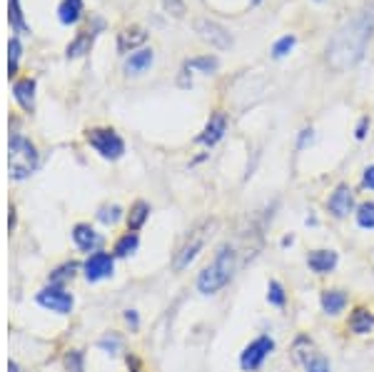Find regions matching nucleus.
Here are the masks:
<instances>
[{
  "instance_id": "nucleus-15",
  "label": "nucleus",
  "mask_w": 374,
  "mask_h": 372,
  "mask_svg": "<svg viewBox=\"0 0 374 372\" xmlns=\"http://www.w3.org/2000/svg\"><path fill=\"white\" fill-rule=\"evenodd\" d=\"M73 240H75V245L83 252H93L97 245H100V235H97L90 225H83V223L73 227Z\"/></svg>"
},
{
  "instance_id": "nucleus-16",
  "label": "nucleus",
  "mask_w": 374,
  "mask_h": 372,
  "mask_svg": "<svg viewBox=\"0 0 374 372\" xmlns=\"http://www.w3.org/2000/svg\"><path fill=\"white\" fill-rule=\"evenodd\" d=\"M349 330L357 335H367L374 330V313L367 308H355L349 315Z\"/></svg>"
},
{
  "instance_id": "nucleus-24",
  "label": "nucleus",
  "mask_w": 374,
  "mask_h": 372,
  "mask_svg": "<svg viewBox=\"0 0 374 372\" xmlns=\"http://www.w3.org/2000/svg\"><path fill=\"white\" fill-rule=\"evenodd\" d=\"M138 235L135 232H125L118 243H115V255L118 257H127V255H133L135 250H138Z\"/></svg>"
},
{
  "instance_id": "nucleus-26",
  "label": "nucleus",
  "mask_w": 374,
  "mask_h": 372,
  "mask_svg": "<svg viewBox=\"0 0 374 372\" xmlns=\"http://www.w3.org/2000/svg\"><path fill=\"white\" fill-rule=\"evenodd\" d=\"M217 65H220V60L215 58V55H203V58H192L187 60V68H195V71H203V73H215Z\"/></svg>"
},
{
  "instance_id": "nucleus-32",
  "label": "nucleus",
  "mask_w": 374,
  "mask_h": 372,
  "mask_svg": "<svg viewBox=\"0 0 374 372\" xmlns=\"http://www.w3.org/2000/svg\"><path fill=\"white\" fill-rule=\"evenodd\" d=\"M292 48H294V35H285V38H279L277 43H274L272 55H274V58H285Z\"/></svg>"
},
{
  "instance_id": "nucleus-27",
  "label": "nucleus",
  "mask_w": 374,
  "mask_h": 372,
  "mask_svg": "<svg viewBox=\"0 0 374 372\" xmlns=\"http://www.w3.org/2000/svg\"><path fill=\"white\" fill-rule=\"evenodd\" d=\"M357 225L374 230V203H362V205L357 207Z\"/></svg>"
},
{
  "instance_id": "nucleus-37",
  "label": "nucleus",
  "mask_w": 374,
  "mask_h": 372,
  "mask_svg": "<svg viewBox=\"0 0 374 372\" xmlns=\"http://www.w3.org/2000/svg\"><path fill=\"white\" fill-rule=\"evenodd\" d=\"M8 225H10V230H13V225H15V210L10 207V218H8Z\"/></svg>"
},
{
  "instance_id": "nucleus-30",
  "label": "nucleus",
  "mask_w": 374,
  "mask_h": 372,
  "mask_svg": "<svg viewBox=\"0 0 374 372\" xmlns=\"http://www.w3.org/2000/svg\"><path fill=\"white\" fill-rule=\"evenodd\" d=\"M122 218V210L118 205H105V207H100V212H97V220H100L102 225H115L118 220Z\"/></svg>"
},
{
  "instance_id": "nucleus-20",
  "label": "nucleus",
  "mask_w": 374,
  "mask_h": 372,
  "mask_svg": "<svg viewBox=\"0 0 374 372\" xmlns=\"http://www.w3.org/2000/svg\"><path fill=\"white\" fill-rule=\"evenodd\" d=\"M80 13H83V0H63L60 8H57V18H60L63 26H73V23H77Z\"/></svg>"
},
{
  "instance_id": "nucleus-10",
  "label": "nucleus",
  "mask_w": 374,
  "mask_h": 372,
  "mask_svg": "<svg viewBox=\"0 0 374 372\" xmlns=\"http://www.w3.org/2000/svg\"><path fill=\"white\" fill-rule=\"evenodd\" d=\"M203 245H205V232L203 230L190 232V240L183 245V250L178 252V257H175V265H172V268L178 270V272H180V270H185L197 257V252L203 250Z\"/></svg>"
},
{
  "instance_id": "nucleus-9",
  "label": "nucleus",
  "mask_w": 374,
  "mask_h": 372,
  "mask_svg": "<svg viewBox=\"0 0 374 372\" xmlns=\"http://www.w3.org/2000/svg\"><path fill=\"white\" fill-rule=\"evenodd\" d=\"M327 207H330V212L335 218H347L349 212H352V207H355V193H352V187L347 185L337 187L335 193L330 195V200H327Z\"/></svg>"
},
{
  "instance_id": "nucleus-29",
  "label": "nucleus",
  "mask_w": 374,
  "mask_h": 372,
  "mask_svg": "<svg viewBox=\"0 0 374 372\" xmlns=\"http://www.w3.org/2000/svg\"><path fill=\"white\" fill-rule=\"evenodd\" d=\"M267 300L272 302V305H277V308H282L287 302L285 288H282L277 280H270V285H267Z\"/></svg>"
},
{
  "instance_id": "nucleus-18",
  "label": "nucleus",
  "mask_w": 374,
  "mask_h": 372,
  "mask_svg": "<svg viewBox=\"0 0 374 372\" xmlns=\"http://www.w3.org/2000/svg\"><path fill=\"white\" fill-rule=\"evenodd\" d=\"M347 292L344 290H324L322 292V310L327 315H339L344 308H347Z\"/></svg>"
},
{
  "instance_id": "nucleus-11",
  "label": "nucleus",
  "mask_w": 374,
  "mask_h": 372,
  "mask_svg": "<svg viewBox=\"0 0 374 372\" xmlns=\"http://www.w3.org/2000/svg\"><path fill=\"white\" fill-rule=\"evenodd\" d=\"M227 133V118H225V113H215V115L209 118L207 125H205L203 135L197 138V142H203V145H215V142L222 140V135Z\"/></svg>"
},
{
  "instance_id": "nucleus-3",
  "label": "nucleus",
  "mask_w": 374,
  "mask_h": 372,
  "mask_svg": "<svg viewBox=\"0 0 374 372\" xmlns=\"http://www.w3.org/2000/svg\"><path fill=\"white\" fill-rule=\"evenodd\" d=\"M8 167H10V178L26 180L35 173L38 167V150L28 138L13 135L10 145H8Z\"/></svg>"
},
{
  "instance_id": "nucleus-31",
  "label": "nucleus",
  "mask_w": 374,
  "mask_h": 372,
  "mask_svg": "<svg viewBox=\"0 0 374 372\" xmlns=\"http://www.w3.org/2000/svg\"><path fill=\"white\" fill-rule=\"evenodd\" d=\"M65 370L83 372V353H80V350H70V353L65 355Z\"/></svg>"
},
{
  "instance_id": "nucleus-12",
  "label": "nucleus",
  "mask_w": 374,
  "mask_h": 372,
  "mask_svg": "<svg viewBox=\"0 0 374 372\" xmlns=\"http://www.w3.org/2000/svg\"><path fill=\"white\" fill-rule=\"evenodd\" d=\"M297 353V360L305 365V372H332V365L330 360L324 357L322 353H317V350H312V342L307 345V350L302 353V350H294Z\"/></svg>"
},
{
  "instance_id": "nucleus-25",
  "label": "nucleus",
  "mask_w": 374,
  "mask_h": 372,
  "mask_svg": "<svg viewBox=\"0 0 374 372\" xmlns=\"http://www.w3.org/2000/svg\"><path fill=\"white\" fill-rule=\"evenodd\" d=\"M20 55H23V45H20L18 38H10L8 40V75H15V73H18Z\"/></svg>"
},
{
  "instance_id": "nucleus-22",
  "label": "nucleus",
  "mask_w": 374,
  "mask_h": 372,
  "mask_svg": "<svg viewBox=\"0 0 374 372\" xmlns=\"http://www.w3.org/2000/svg\"><path fill=\"white\" fill-rule=\"evenodd\" d=\"M147 218H150V205H147V203H135V205L130 207V215H127V225H130V232L140 230V227L145 225Z\"/></svg>"
},
{
  "instance_id": "nucleus-7",
  "label": "nucleus",
  "mask_w": 374,
  "mask_h": 372,
  "mask_svg": "<svg viewBox=\"0 0 374 372\" xmlns=\"http://www.w3.org/2000/svg\"><path fill=\"white\" fill-rule=\"evenodd\" d=\"M38 305L45 310H53L57 315H68L73 310V295L65 292L63 288L50 285V288H43L38 292Z\"/></svg>"
},
{
  "instance_id": "nucleus-1",
  "label": "nucleus",
  "mask_w": 374,
  "mask_h": 372,
  "mask_svg": "<svg viewBox=\"0 0 374 372\" xmlns=\"http://www.w3.org/2000/svg\"><path fill=\"white\" fill-rule=\"evenodd\" d=\"M374 32V8L359 10L352 20H347L327 48V60L335 71H344L364 55L367 43Z\"/></svg>"
},
{
  "instance_id": "nucleus-28",
  "label": "nucleus",
  "mask_w": 374,
  "mask_h": 372,
  "mask_svg": "<svg viewBox=\"0 0 374 372\" xmlns=\"http://www.w3.org/2000/svg\"><path fill=\"white\" fill-rule=\"evenodd\" d=\"M77 265L75 263H68L63 265V268H57L55 272L50 275V285H55V288H60V285L65 283V280H73V275H75Z\"/></svg>"
},
{
  "instance_id": "nucleus-39",
  "label": "nucleus",
  "mask_w": 374,
  "mask_h": 372,
  "mask_svg": "<svg viewBox=\"0 0 374 372\" xmlns=\"http://www.w3.org/2000/svg\"><path fill=\"white\" fill-rule=\"evenodd\" d=\"M133 372H138V370H133Z\"/></svg>"
},
{
  "instance_id": "nucleus-8",
  "label": "nucleus",
  "mask_w": 374,
  "mask_h": 372,
  "mask_svg": "<svg viewBox=\"0 0 374 372\" xmlns=\"http://www.w3.org/2000/svg\"><path fill=\"white\" fill-rule=\"evenodd\" d=\"M113 268H115L113 255H108V252H93V255L85 260L83 270L90 283H97V280H105V277L113 275Z\"/></svg>"
},
{
  "instance_id": "nucleus-36",
  "label": "nucleus",
  "mask_w": 374,
  "mask_h": 372,
  "mask_svg": "<svg viewBox=\"0 0 374 372\" xmlns=\"http://www.w3.org/2000/svg\"><path fill=\"white\" fill-rule=\"evenodd\" d=\"M125 320L133 325V328H138V315H135V310H127L125 313Z\"/></svg>"
},
{
  "instance_id": "nucleus-17",
  "label": "nucleus",
  "mask_w": 374,
  "mask_h": 372,
  "mask_svg": "<svg viewBox=\"0 0 374 372\" xmlns=\"http://www.w3.org/2000/svg\"><path fill=\"white\" fill-rule=\"evenodd\" d=\"M13 95H15V100H18L20 108L30 113L32 100H35V80H32V77H23V80H18V83L13 85Z\"/></svg>"
},
{
  "instance_id": "nucleus-21",
  "label": "nucleus",
  "mask_w": 374,
  "mask_h": 372,
  "mask_svg": "<svg viewBox=\"0 0 374 372\" xmlns=\"http://www.w3.org/2000/svg\"><path fill=\"white\" fill-rule=\"evenodd\" d=\"M8 20H10L13 30L20 32V35H28V32H30L26 18H23V8H20V0H8Z\"/></svg>"
},
{
  "instance_id": "nucleus-4",
  "label": "nucleus",
  "mask_w": 374,
  "mask_h": 372,
  "mask_svg": "<svg viewBox=\"0 0 374 372\" xmlns=\"http://www.w3.org/2000/svg\"><path fill=\"white\" fill-rule=\"evenodd\" d=\"M88 142L97 153L105 158V160H118L122 153H125V142L115 130L110 128H95L88 133Z\"/></svg>"
},
{
  "instance_id": "nucleus-6",
  "label": "nucleus",
  "mask_w": 374,
  "mask_h": 372,
  "mask_svg": "<svg viewBox=\"0 0 374 372\" xmlns=\"http://www.w3.org/2000/svg\"><path fill=\"white\" fill-rule=\"evenodd\" d=\"M195 32L205 40V43H209L212 48H217V50H225V48L232 45L230 32L225 30L220 23H215V20H207V18L195 20Z\"/></svg>"
},
{
  "instance_id": "nucleus-34",
  "label": "nucleus",
  "mask_w": 374,
  "mask_h": 372,
  "mask_svg": "<svg viewBox=\"0 0 374 372\" xmlns=\"http://www.w3.org/2000/svg\"><path fill=\"white\" fill-rule=\"evenodd\" d=\"M362 183H364V187L374 190V165H369L367 170H364V178H362Z\"/></svg>"
},
{
  "instance_id": "nucleus-13",
  "label": "nucleus",
  "mask_w": 374,
  "mask_h": 372,
  "mask_svg": "<svg viewBox=\"0 0 374 372\" xmlns=\"http://www.w3.org/2000/svg\"><path fill=\"white\" fill-rule=\"evenodd\" d=\"M145 40H147L145 28H140V26L122 28V30L118 32V50H120V53H130V50H135L138 45L145 43Z\"/></svg>"
},
{
  "instance_id": "nucleus-2",
  "label": "nucleus",
  "mask_w": 374,
  "mask_h": 372,
  "mask_svg": "<svg viewBox=\"0 0 374 372\" xmlns=\"http://www.w3.org/2000/svg\"><path fill=\"white\" fill-rule=\"evenodd\" d=\"M235 265H237L235 250H232L230 245H222L220 250L215 252V257H212V263L197 277V290H200L203 295H215V292H220V290L232 280V275H235Z\"/></svg>"
},
{
  "instance_id": "nucleus-14",
  "label": "nucleus",
  "mask_w": 374,
  "mask_h": 372,
  "mask_svg": "<svg viewBox=\"0 0 374 372\" xmlns=\"http://www.w3.org/2000/svg\"><path fill=\"white\" fill-rule=\"evenodd\" d=\"M307 265H310L312 272L327 275V272H332V270L337 268V252L335 250H315V252H310V257H307Z\"/></svg>"
},
{
  "instance_id": "nucleus-38",
  "label": "nucleus",
  "mask_w": 374,
  "mask_h": 372,
  "mask_svg": "<svg viewBox=\"0 0 374 372\" xmlns=\"http://www.w3.org/2000/svg\"><path fill=\"white\" fill-rule=\"evenodd\" d=\"M8 370H10V372H18V365H15V362H10V365H8Z\"/></svg>"
},
{
  "instance_id": "nucleus-5",
  "label": "nucleus",
  "mask_w": 374,
  "mask_h": 372,
  "mask_svg": "<svg viewBox=\"0 0 374 372\" xmlns=\"http://www.w3.org/2000/svg\"><path fill=\"white\" fill-rule=\"evenodd\" d=\"M272 350H274V340L270 335H262V337H257V340H252L247 347H245V353H242V357H240V367L245 372L260 370L262 362L272 355Z\"/></svg>"
},
{
  "instance_id": "nucleus-33",
  "label": "nucleus",
  "mask_w": 374,
  "mask_h": 372,
  "mask_svg": "<svg viewBox=\"0 0 374 372\" xmlns=\"http://www.w3.org/2000/svg\"><path fill=\"white\" fill-rule=\"evenodd\" d=\"M162 6H165L167 13H172L175 18H180V15L185 13V3H183V0H162Z\"/></svg>"
},
{
  "instance_id": "nucleus-19",
  "label": "nucleus",
  "mask_w": 374,
  "mask_h": 372,
  "mask_svg": "<svg viewBox=\"0 0 374 372\" xmlns=\"http://www.w3.org/2000/svg\"><path fill=\"white\" fill-rule=\"evenodd\" d=\"M153 60H155V55H153V50L150 48H142V50H138V53H133L130 58H127V63H125V71L130 73V75H140V73H145L150 65H153Z\"/></svg>"
},
{
  "instance_id": "nucleus-35",
  "label": "nucleus",
  "mask_w": 374,
  "mask_h": 372,
  "mask_svg": "<svg viewBox=\"0 0 374 372\" xmlns=\"http://www.w3.org/2000/svg\"><path fill=\"white\" fill-rule=\"evenodd\" d=\"M367 128H369V120H367V118H362L359 125H357V138H359V140L367 135Z\"/></svg>"
},
{
  "instance_id": "nucleus-23",
  "label": "nucleus",
  "mask_w": 374,
  "mask_h": 372,
  "mask_svg": "<svg viewBox=\"0 0 374 372\" xmlns=\"http://www.w3.org/2000/svg\"><path fill=\"white\" fill-rule=\"evenodd\" d=\"M93 35H95V32H90V30L80 32V35L68 45V58H80V55H85V53L90 50V45H93Z\"/></svg>"
}]
</instances>
